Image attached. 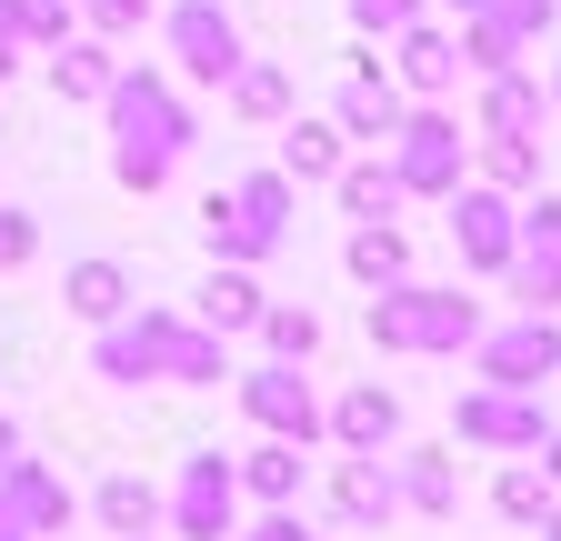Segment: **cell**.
I'll use <instances>...</instances> for the list:
<instances>
[{
	"instance_id": "obj_1",
	"label": "cell",
	"mask_w": 561,
	"mask_h": 541,
	"mask_svg": "<svg viewBox=\"0 0 561 541\" xmlns=\"http://www.w3.org/2000/svg\"><path fill=\"white\" fill-rule=\"evenodd\" d=\"M101 111H111V171H121V191H161L171 171H181V151H191V111H181V91L161 81V71H111V91H101Z\"/></svg>"
},
{
	"instance_id": "obj_2",
	"label": "cell",
	"mask_w": 561,
	"mask_h": 541,
	"mask_svg": "<svg viewBox=\"0 0 561 541\" xmlns=\"http://www.w3.org/2000/svg\"><path fill=\"white\" fill-rule=\"evenodd\" d=\"M101 381H221V331L140 311V321H101Z\"/></svg>"
},
{
	"instance_id": "obj_3",
	"label": "cell",
	"mask_w": 561,
	"mask_h": 541,
	"mask_svg": "<svg viewBox=\"0 0 561 541\" xmlns=\"http://www.w3.org/2000/svg\"><path fill=\"white\" fill-rule=\"evenodd\" d=\"M371 342L381 352H461V342H481V311L461 291H411V281H391L371 301Z\"/></svg>"
},
{
	"instance_id": "obj_4",
	"label": "cell",
	"mask_w": 561,
	"mask_h": 541,
	"mask_svg": "<svg viewBox=\"0 0 561 541\" xmlns=\"http://www.w3.org/2000/svg\"><path fill=\"white\" fill-rule=\"evenodd\" d=\"M210 251H231V261H271L280 241H291V181L280 171H251L231 200H210Z\"/></svg>"
},
{
	"instance_id": "obj_5",
	"label": "cell",
	"mask_w": 561,
	"mask_h": 541,
	"mask_svg": "<svg viewBox=\"0 0 561 541\" xmlns=\"http://www.w3.org/2000/svg\"><path fill=\"white\" fill-rule=\"evenodd\" d=\"M391 181H401V200L411 191H461V120H442V111H401V130H391Z\"/></svg>"
},
{
	"instance_id": "obj_6",
	"label": "cell",
	"mask_w": 561,
	"mask_h": 541,
	"mask_svg": "<svg viewBox=\"0 0 561 541\" xmlns=\"http://www.w3.org/2000/svg\"><path fill=\"white\" fill-rule=\"evenodd\" d=\"M171 60H181L201 91H221L251 50H241V21L221 11V0H181V11H171Z\"/></svg>"
},
{
	"instance_id": "obj_7",
	"label": "cell",
	"mask_w": 561,
	"mask_h": 541,
	"mask_svg": "<svg viewBox=\"0 0 561 541\" xmlns=\"http://www.w3.org/2000/svg\"><path fill=\"white\" fill-rule=\"evenodd\" d=\"M241 412H251L271 441H311V431H321V401H311L301 361H271V371H251V381H241Z\"/></svg>"
},
{
	"instance_id": "obj_8",
	"label": "cell",
	"mask_w": 561,
	"mask_h": 541,
	"mask_svg": "<svg viewBox=\"0 0 561 541\" xmlns=\"http://www.w3.org/2000/svg\"><path fill=\"white\" fill-rule=\"evenodd\" d=\"M481 371L502 381V391L551 381V371H561V331H551V311H522L512 331H491V342H481Z\"/></svg>"
},
{
	"instance_id": "obj_9",
	"label": "cell",
	"mask_w": 561,
	"mask_h": 541,
	"mask_svg": "<svg viewBox=\"0 0 561 541\" xmlns=\"http://www.w3.org/2000/svg\"><path fill=\"white\" fill-rule=\"evenodd\" d=\"M401 111H411V101H401V81L381 71L371 50H351V81H341V120H331V130H341V141H391Z\"/></svg>"
},
{
	"instance_id": "obj_10",
	"label": "cell",
	"mask_w": 561,
	"mask_h": 541,
	"mask_svg": "<svg viewBox=\"0 0 561 541\" xmlns=\"http://www.w3.org/2000/svg\"><path fill=\"white\" fill-rule=\"evenodd\" d=\"M231 502H241L231 461L221 451H191V471H181V541H231Z\"/></svg>"
},
{
	"instance_id": "obj_11",
	"label": "cell",
	"mask_w": 561,
	"mask_h": 541,
	"mask_svg": "<svg viewBox=\"0 0 561 541\" xmlns=\"http://www.w3.org/2000/svg\"><path fill=\"white\" fill-rule=\"evenodd\" d=\"M401 41V60H391V81H401V101H442L451 81H461V41L451 31H432V21H411V31H391Z\"/></svg>"
},
{
	"instance_id": "obj_12",
	"label": "cell",
	"mask_w": 561,
	"mask_h": 541,
	"mask_svg": "<svg viewBox=\"0 0 561 541\" xmlns=\"http://www.w3.org/2000/svg\"><path fill=\"white\" fill-rule=\"evenodd\" d=\"M442 200H451V241H461V261L502 270V261H512V200L491 191V181H481V191H442Z\"/></svg>"
},
{
	"instance_id": "obj_13",
	"label": "cell",
	"mask_w": 561,
	"mask_h": 541,
	"mask_svg": "<svg viewBox=\"0 0 561 541\" xmlns=\"http://www.w3.org/2000/svg\"><path fill=\"white\" fill-rule=\"evenodd\" d=\"M461 441H502V451H522V441H541L551 422H541V401H522V391H502V381H491V391H461Z\"/></svg>"
},
{
	"instance_id": "obj_14",
	"label": "cell",
	"mask_w": 561,
	"mask_h": 541,
	"mask_svg": "<svg viewBox=\"0 0 561 541\" xmlns=\"http://www.w3.org/2000/svg\"><path fill=\"white\" fill-rule=\"evenodd\" d=\"M481 141H531L541 130V81L522 71V60H502V71H481Z\"/></svg>"
},
{
	"instance_id": "obj_15",
	"label": "cell",
	"mask_w": 561,
	"mask_h": 541,
	"mask_svg": "<svg viewBox=\"0 0 561 541\" xmlns=\"http://www.w3.org/2000/svg\"><path fill=\"white\" fill-rule=\"evenodd\" d=\"M331 431H341V451H371V461H381V441L401 431V401H391L381 381H362V391H351L341 412H331Z\"/></svg>"
},
{
	"instance_id": "obj_16",
	"label": "cell",
	"mask_w": 561,
	"mask_h": 541,
	"mask_svg": "<svg viewBox=\"0 0 561 541\" xmlns=\"http://www.w3.org/2000/svg\"><path fill=\"white\" fill-rule=\"evenodd\" d=\"M331 502H341V521H391V471H371V451H351L341 471H331Z\"/></svg>"
},
{
	"instance_id": "obj_17",
	"label": "cell",
	"mask_w": 561,
	"mask_h": 541,
	"mask_svg": "<svg viewBox=\"0 0 561 541\" xmlns=\"http://www.w3.org/2000/svg\"><path fill=\"white\" fill-rule=\"evenodd\" d=\"M341 261H351V281H371V291H391L401 270H411V241H401L391 221H362V231H351V251H341Z\"/></svg>"
},
{
	"instance_id": "obj_18",
	"label": "cell",
	"mask_w": 561,
	"mask_h": 541,
	"mask_svg": "<svg viewBox=\"0 0 561 541\" xmlns=\"http://www.w3.org/2000/svg\"><path fill=\"white\" fill-rule=\"evenodd\" d=\"M60 301L81 311V321H121V311H130V270H121V261H81V270L60 281Z\"/></svg>"
},
{
	"instance_id": "obj_19",
	"label": "cell",
	"mask_w": 561,
	"mask_h": 541,
	"mask_svg": "<svg viewBox=\"0 0 561 541\" xmlns=\"http://www.w3.org/2000/svg\"><path fill=\"white\" fill-rule=\"evenodd\" d=\"M191 321H201V331H251V321H261L251 270H210V281H201V301H191Z\"/></svg>"
},
{
	"instance_id": "obj_20",
	"label": "cell",
	"mask_w": 561,
	"mask_h": 541,
	"mask_svg": "<svg viewBox=\"0 0 561 541\" xmlns=\"http://www.w3.org/2000/svg\"><path fill=\"white\" fill-rule=\"evenodd\" d=\"M331 181H341V211H351V221H391V211H401V181H391V161H341Z\"/></svg>"
},
{
	"instance_id": "obj_21",
	"label": "cell",
	"mask_w": 561,
	"mask_h": 541,
	"mask_svg": "<svg viewBox=\"0 0 561 541\" xmlns=\"http://www.w3.org/2000/svg\"><path fill=\"white\" fill-rule=\"evenodd\" d=\"M341 171V130L331 120H291L280 130V181H331Z\"/></svg>"
},
{
	"instance_id": "obj_22",
	"label": "cell",
	"mask_w": 561,
	"mask_h": 541,
	"mask_svg": "<svg viewBox=\"0 0 561 541\" xmlns=\"http://www.w3.org/2000/svg\"><path fill=\"white\" fill-rule=\"evenodd\" d=\"M221 91H231L241 120H280V111H291V71H280V60H241Z\"/></svg>"
},
{
	"instance_id": "obj_23",
	"label": "cell",
	"mask_w": 561,
	"mask_h": 541,
	"mask_svg": "<svg viewBox=\"0 0 561 541\" xmlns=\"http://www.w3.org/2000/svg\"><path fill=\"white\" fill-rule=\"evenodd\" d=\"M111 71H121V60H111L101 41H60V60H50V91H60V101H101V91H111Z\"/></svg>"
},
{
	"instance_id": "obj_24",
	"label": "cell",
	"mask_w": 561,
	"mask_h": 541,
	"mask_svg": "<svg viewBox=\"0 0 561 541\" xmlns=\"http://www.w3.org/2000/svg\"><path fill=\"white\" fill-rule=\"evenodd\" d=\"M231 482H241V492H261V502H291V492H301V441H261V451L231 471Z\"/></svg>"
},
{
	"instance_id": "obj_25",
	"label": "cell",
	"mask_w": 561,
	"mask_h": 541,
	"mask_svg": "<svg viewBox=\"0 0 561 541\" xmlns=\"http://www.w3.org/2000/svg\"><path fill=\"white\" fill-rule=\"evenodd\" d=\"M101 521H111L121 541H140V531L161 521V492H151V482H130V471H111V482H101Z\"/></svg>"
},
{
	"instance_id": "obj_26",
	"label": "cell",
	"mask_w": 561,
	"mask_h": 541,
	"mask_svg": "<svg viewBox=\"0 0 561 541\" xmlns=\"http://www.w3.org/2000/svg\"><path fill=\"white\" fill-rule=\"evenodd\" d=\"M11 511H21L31 531H60V521H70V492L50 482V471H31V461H11Z\"/></svg>"
},
{
	"instance_id": "obj_27",
	"label": "cell",
	"mask_w": 561,
	"mask_h": 541,
	"mask_svg": "<svg viewBox=\"0 0 561 541\" xmlns=\"http://www.w3.org/2000/svg\"><path fill=\"white\" fill-rule=\"evenodd\" d=\"M512 291L531 301V311H561V251H531V241H512Z\"/></svg>"
},
{
	"instance_id": "obj_28",
	"label": "cell",
	"mask_w": 561,
	"mask_h": 541,
	"mask_svg": "<svg viewBox=\"0 0 561 541\" xmlns=\"http://www.w3.org/2000/svg\"><path fill=\"white\" fill-rule=\"evenodd\" d=\"M261 342H271V361H311L321 352V321L291 311V301H261Z\"/></svg>"
},
{
	"instance_id": "obj_29",
	"label": "cell",
	"mask_w": 561,
	"mask_h": 541,
	"mask_svg": "<svg viewBox=\"0 0 561 541\" xmlns=\"http://www.w3.org/2000/svg\"><path fill=\"white\" fill-rule=\"evenodd\" d=\"M461 21H491V31L522 50V41H541V31L561 21V0H481V11H461Z\"/></svg>"
},
{
	"instance_id": "obj_30",
	"label": "cell",
	"mask_w": 561,
	"mask_h": 541,
	"mask_svg": "<svg viewBox=\"0 0 561 541\" xmlns=\"http://www.w3.org/2000/svg\"><path fill=\"white\" fill-rule=\"evenodd\" d=\"M481 181H491V191H531V181H541V151H531V141H491V151H481Z\"/></svg>"
},
{
	"instance_id": "obj_31",
	"label": "cell",
	"mask_w": 561,
	"mask_h": 541,
	"mask_svg": "<svg viewBox=\"0 0 561 541\" xmlns=\"http://www.w3.org/2000/svg\"><path fill=\"white\" fill-rule=\"evenodd\" d=\"M411 511H451V461H432V451H421L411 471H401V482H391Z\"/></svg>"
},
{
	"instance_id": "obj_32",
	"label": "cell",
	"mask_w": 561,
	"mask_h": 541,
	"mask_svg": "<svg viewBox=\"0 0 561 541\" xmlns=\"http://www.w3.org/2000/svg\"><path fill=\"white\" fill-rule=\"evenodd\" d=\"M21 41L31 50H60L70 41V0H21Z\"/></svg>"
},
{
	"instance_id": "obj_33",
	"label": "cell",
	"mask_w": 561,
	"mask_h": 541,
	"mask_svg": "<svg viewBox=\"0 0 561 541\" xmlns=\"http://www.w3.org/2000/svg\"><path fill=\"white\" fill-rule=\"evenodd\" d=\"M491 502H502L512 521H531V511H551V482H541V471H502V492H491Z\"/></svg>"
},
{
	"instance_id": "obj_34",
	"label": "cell",
	"mask_w": 561,
	"mask_h": 541,
	"mask_svg": "<svg viewBox=\"0 0 561 541\" xmlns=\"http://www.w3.org/2000/svg\"><path fill=\"white\" fill-rule=\"evenodd\" d=\"M512 241H531V251H561V200L541 191L531 211H512Z\"/></svg>"
},
{
	"instance_id": "obj_35",
	"label": "cell",
	"mask_w": 561,
	"mask_h": 541,
	"mask_svg": "<svg viewBox=\"0 0 561 541\" xmlns=\"http://www.w3.org/2000/svg\"><path fill=\"white\" fill-rule=\"evenodd\" d=\"M351 21H362V31H411L421 0H351Z\"/></svg>"
},
{
	"instance_id": "obj_36",
	"label": "cell",
	"mask_w": 561,
	"mask_h": 541,
	"mask_svg": "<svg viewBox=\"0 0 561 541\" xmlns=\"http://www.w3.org/2000/svg\"><path fill=\"white\" fill-rule=\"evenodd\" d=\"M41 251V231H31V211H0V270H21Z\"/></svg>"
},
{
	"instance_id": "obj_37",
	"label": "cell",
	"mask_w": 561,
	"mask_h": 541,
	"mask_svg": "<svg viewBox=\"0 0 561 541\" xmlns=\"http://www.w3.org/2000/svg\"><path fill=\"white\" fill-rule=\"evenodd\" d=\"M91 21L101 31H140V21H151V0H91Z\"/></svg>"
},
{
	"instance_id": "obj_38",
	"label": "cell",
	"mask_w": 561,
	"mask_h": 541,
	"mask_svg": "<svg viewBox=\"0 0 561 541\" xmlns=\"http://www.w3.org/2000/svg\"><path fill=\"white\" fill-rule=\"evenodd\" d=\"M0 541H31V521L11 511V492H0Z\"/></svg>"
},
{
	"instance_id": "obj_39",
	"label": "cell",
	"mask_w": 561,
	"mask_h": 541,
	"mask_svg": "<svg viewBox=\"0 0 561 541\" xmlns=\"http://www.w3.org/2000/svg\"><path fill=\"white\" fill-rule=\"evenodd\" d=\"M251 541H311V531H301V521H261Z\"/></svg>"
},
{
	"instance_id": "obj_40",
	"label": "cell",
	"mask_w": 561,
	"mask_h": 541,
	"mask_svg": "<svg viewBox=\"0 0 561 541\" xmlns=\"http://www.w3.org/2000/svg\"><path fill=\"white\" fill-rule=\"evenodd\" d=\"M0 41H11V50H21V0H0Z\"/></svg>"
},
{
	"instance_id": "obj_41",
	"label": "cell",
	"mask_w": 561,
	"mask_h": 541,
	"mask_svg": "<svg viewBox=\"0 0 561 541\" xmlns=\"http://www.w3.org/2000/svg\"><path fill=\"white\" fill-rule=\"evenodd\" d=\"M11 451H21V431H11V422H0V471H11Z\"/></svg>"
},
{
	"instance_id": "obj_42",
	"label": "cell",
	"mask_w": 561,
	"mask_h": 541,
	"mask_svg": "<svg viewBox=\"0 0 561 541\" xmlns=\"http://www.w3.org/2000/svg\"><path fill=\"white\" fill-rule=\"evenodd\" d=\"M541 441H551V482H561V431H541Z\"/></svg>"
},
{
	"instance_id": "obj_43",
	"label": "cell",
	"mask_w": 561,
	"mask_h": 541,
	"mask_svg": "<svg viewBox=\"0 0 561 541\" xmlns=\"http://www.w3.org/2000/svg\"><path fill=\"white\" fill-rule=\"evenodd\" d=\"M451 11H481V0H451Z\"/></svg>"
},
{
	"instance_id": "obj_44",
	"label": "cell",
	"mask_w": 561,
	"mask_h": 541,
	"mask_svg": "<svg viewBox=\"0 0 561 541\" xmlns=\"http://www.w3.org/2000/svg\"><path fill=\"white\" fill-rule=\"evenodd\" d=\"M551 541H561V511H551Z\"/></svg>"
},
{
	"instance_id": "obj_45",
	"label": "cell",
	"mask_w": 561,
	"mask_h": 541,
	"mask_svg": "<svg viewBox=\"0 0 561 541\" xmlns=\"http://www.w3.org/2000/svg\"><path fill=\"white\" fill-rule=\"evenodd\" d=\"M551 101H561V81H551Z\"/></svg>"
}]
</instances>
